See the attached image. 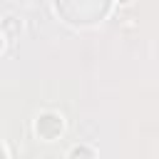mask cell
Segmentation results:
<instances>
[{
	"label": "cell",
	"mask_w": 159,
	"mask_h": 159,
	"mask_svg": "<svg viewBox=\"0 0 159 159\" xmlns=\"http://www.w3.org/2000/svg\"><path fill=\"white\" fill-rule=\"evenodd\" d=\"M55 5H57V12H62L67 22L89 25L107 15L109 0H55Z\"/></svg>",
	"instance_id": "obj_1"
},
{
	"label": "cell",
	"mask_w": 159,
	"mask_h": 159,
	"mask_svg": "<svg viewBox=\"0 0 159 159\" xmlns=\"http://www.w3.org/2000/svg\"><path fill=\"white\" fill-rule=\"evenodd\" d=\"M35 129H37V134H40L42 139H55V137L62 132V117L55 114V112H45V114L37 117Z\"/></svg>",
	"instance_id": "obj_2"
},
{
	"label": "cell",
	"mask_w": 159,
	"mask_h": 159,
	"mask_svg": "<svg viewBox=\"0 0 159 159\" xmlns=\"http://www.w3.org/2000/svg\"><path fill=\"white\" fill-rule=\"evenodd\" d=\"M70 159H94V152H92L89 147L80 144V147H75V149L70 152Z\"/></svg>",
	"instance_id": "obj_3"
},
{
	"label": "cell",
	"mask_w": 159,
	"mask_h": 159,
	"mask_svg": "<svg viewBox=\"0 0 159 159\" xmlns=\"http://www.w3.org/2000/svg\"><path fill=\"white\" fill-rule=\"evenodd\" d=\"M0 159H5V154H2V149H0Z\"/></svg>",
	"instance_id": "obj_4"
},
{
	"label": "cell",
	"mask_w": 159,
	"mask_h": 159,
	"mask_svg": "<svg viewBox=\"0 0 159 159\" xmlns=\"http://www.w3.org/2000/svg\"><path fill=\"white\" fill-rule=\"evenodd\" d=\"M0 47H2V37H0Z\"/></svg>",
	"instance_id": "obj_5"
},
{
	"label": "cell",
	"mask_w": 159,
	"mask_h": 159,
	"mask_svg": "<svg viewBox=\"0 0 159 159\" xmlns=\"http://www.w3.org/2000/svg\"><path fill=\"white\" fill-rule=\"evenodd\" d=\"M122 2H127V0H122Z\"/></svg>",
	"instance_id": "obj_6"
}]
</instances>
